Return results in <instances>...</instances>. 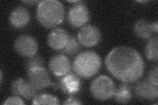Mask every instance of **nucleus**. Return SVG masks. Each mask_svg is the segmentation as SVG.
I'll return each instance as SVG.
<instances>
[{
    "label": "nucleus",
    "instance_id": "obj_1",
    "mask_svg": "<svg viewBox=\"0 0 158 105\" xmlns=\"http://www.w3.org/2000/svg\"><path fill=\"white\" fill-rule=\"evenodd\" d=\"M107 70L123 83H135L144 74L145 64L140 53L128 46L113 49L106 59Z\"/></svg>",
    "mask_w": 158,
    "mask_h": 105
},
{
    "label": "nucleus",
    "instance_id": "obj_2",
    "mask_svg": "<svg viewBox=\"0 0 158 105\" xmlns=\"http://www.w3.org/2000/svg\"><path fill=\"white\" fill-rule=\"evenodd\" d=\"M65 7L56 0H44L40 2L36 10V18L46 28H55L61 24L65 17Z\"/></svg>",
    "mask_w": 158,
    "mask_h": 105
},
{
    "label": "nucleus",
    "instance_id": "obj_3",
    "mask_svg": "<svg viewBox=\"0 0 158 105\" xmlns=\"http://www.w3.org/2000/svg\"><path fill=\"white\" fill-rule=\"evenodd\" d=\"M102 59L93 51H86L78 53L72 64L74 72L83 78H90L100 71Z\"/></svg>",
    "mask_w": 158,
    "mask_h": 105
},
{
    "label": "nucleus",
    "instance_id": "obj_4",
    "mask_svg": "<svg viewBox=\"0 0 158 105\" xmlns=\"http://www.w3.org/2000/svg\"><path fill=\"white\" fill-rule=\"evenodd\" d=\"M90 89L94 98L98 101H105L113 97L115 86L110 77L102 75L92 82Z\"/></svg>",
    "mask_w": 158,
    "mask_h": 105
},
{
    "label": "nucleus",
    "instance_id": "obj_5",
    "mask_svg": "<svg viewBox=\"0 0 158 105\" xmlns=\"http://www.w3.org/2000/svg\"><path fill=\"white\" fill-rule=\"evenodd\" d=\"M90 18L88 9L83 2L78 1L70 8L67 14V21L73 28L85 26Z\"/></svg>",
    "mask_w": 158,
    "mask_h": 105
},
{
    "label": "nucleus",
    "instance_id": "obj_6",
    "mask_svg": "<svg viewBox=\"0 0 158 105\" xmlns=\"http://www.w3.org/2000/svg\"><path fill=\"white\" fill-rule=\"evenodd\" d=\"M14 48L19 55L28 58L36 55L38 50V43L36 39L31 35L22 34L16 39Z\"/></svg>",
    "mask_w": 158,
    "mask_h": 105
},
{
    "label": "nucleus",
    "instance_id": "obj_7",
    "mask_svg": "<svg viewBox=\"0 0 158 105\" xmlns=\"http://www.w3.org/2000/svg\"><path fill=\"white\" fill-rule=\"evenodd\" d=\"M67 95H73L79 92L82 86L81 77L72 71L62 77H59L57 82L53 84Z\"/></svg>",
    "mask_w": 158,
    "mask_h": 105
},
{
    "label": "nucleus",
    "instance_id": "obj_8",
    "mask_svg": "<svg viewBox=\"0 0 158 105\" xmlns=\"http://www.w3.org/2000/svg\"><path fill=\"white\" fill-rule=\"evenodd\" d=\"M133 92L136 97L142 101H153L157 99L158 86L153 85L147 78L138 79L133 86Z\"/></svg>",
    "mask_w": 158,
    "mask_h": 105
},
{
    "label": "nucleus",
    "instance_id": "obj_9",
    "mask_svg": "<svg viewBox=\"0 0 158 105\" xmlns=\"http://www.w3.org/2000/svg\"><path fill=\"white\" fill-rule=\"evenodd\" d=\"M28 82L38 91L53 86L51 77L45 67L32 68L27 72Z\"/></svg>",
    "mask_w": 158,
    "mask_h": 105
},
{
    "label": "nucleus",
    "instance_id": "obj_10",
    "mask_svg": "<svg viewBox=\"0 0 158 105\" xmlns=\"http://www.w3.org/2000/svg\"><path fill=\"white\" fill-rule=\"evenodd\" d=\"M101 32L96 26L92 24L85 25L78 34V39L81 46L91 47L96 46L101 40Z\"/></svg>",
    "mask_w": 158,
    "mask_h": 105
},
{
    "label": "nucleus",
    "instance_id": "obj_11",
    "mask_svg": "<svg viewBox=\"0 0 158 105\" xmlns=\"http://www.w3.org/2000/svg\"><path fill=\"white\" fill-rule=\"evenodd\" d=\"M48 67L51 72L59 78L65 76L71 71L72 64L65 55L59 53L51 57Z\"/></svg>",
    "mask_w": 158,
    "mask_h": 105
},
{
    "label": "nucleus",
    "instance_id": "obj_12",
    "mask_svg": "<svg viewBox=\"0 0 158 105\" xmlns=\"http://www.w3.org/2000/svg\"><path fill=\"white\" fill-rule=\"evenodd\" d=\"M69 38V35L65 29L56 28L49 33L48 37V46L52 49L60 51L65 47Z\"/></svg>",
    "mask_w": 158,
    "mask_h": 105
},
{
    "label": "nucleus",
    "instance_id": "obj_13",
    "mask_svg": "<svg viewBox=\"0 0 158 105\" xmlns=\"http://www.w3.org/2000/svg\"><path fill=\"white\" fill-rule=\"evenodd\" d=\"M31 18L28 10L24 7H18L10 14L9 21L12 26L22 28L28 24Z\"/></svg>",
    "mask_w": 158,
    "mask_h": 105
},
{
    "label": "nucleus",
    "instance_id": "obj_14",
    "mask_svg": "<svg viewBox=\"0 0 158 105\" xmlns=\"http://www.w3.org/2000/svg\"><path fill=\"white\" fill-rule=\"evenodd\" d=\"M113 98L115 101L120 104H127L131 101L132 98V91L129 85L123 83L115 88Z\"/></svg>",
    "mask_w": 158,
    "mask_h": 105
},
{
    "label": "nucleus",
    "instance_id": "obj_15",
    "mask_svg": "<svg viewBox=\"0 0 158 105\" xmlns=\"http://www.w3.org/2000/svg\"><path fill=\"white\" fill-rule=\"evenodd\" d=\"M134 32L138 38L142 39H150L153 32L151 23L145 19L138 20L135 24Z\"/></svg>",
    "mask_w": 158,
    "mask_h": 105
},
{
    "label": "nucleus",
    "instance_id": "obj_16",
    "mask_svg": "<svg viewBox=\"0 0 158 105\" xmlns=\"http://www.w3.org/2000/svg\"><path fill=\"white\" fill-rule=\"evenodd\" d=\"M158 38L157 36L150 38L147 42L145 48L144 53L146 57L150 61L155 62L158 59Z\"/></svg>",
    "mask_w": 158,
    "mask_h": 105
},
{
    "label": "nucleus",
    "instance_id": "obj_17",
    "mask_svg": "<svg viewBox=\"0 0 158 105\" xmlns=\"http://www.w3.org/2000/svg\"><path fill=\"white\" fill-rule=\"evenodd\" d=\"M81 43H79L78 38H77L74 35H69V41L63 49H61L60 52L64 55H67L70 57H73L78 55L79 51H80L81 47Z\"/></svg>",
    "mask_w": 158,
    "mask_h": 105
},
{
    "label": "nucleus",
    "instance_id": "obj_18",
    "mask_svg": "<svg viewBox=\"0 0 158 105\" xmlns=\"http://www.w3.org/2000/svg\"><path fill=\"white\" fill-rule=\"evenodd\" d=\"M38 90L34 87L28 81L21 78L19 86V95L26 99H34L38 94Z\"/></svg>",
    "mask_w": 158,
    "mask_h": 105
},
{
    "label": "nucleus",
    "instance_id": "obj_19",
    "mask_svg": "<svg viewBox=\"0 0 158 105\" xmlns=\"http://www.w3.org/2000/svg\"><path fill=\"white\" fill-rule=\"evenodd\" d=\"M32 104H59V99L51 94L40 93L37 94L32 100Z\"/></svg>",
    "mask_w": 158,
    "mask_h": 105
},
{
    "label": "nucleus",
    "instance_id": "obj_20",
    "mask_svg": "<svg viewBox=\"0 0 158 105\" xmlns=\"http://www.w3.org/2000/svg\"><path fill=\"white\" fill-rule=\"evenodd\" d=\"M39 67H44V61L41 56L38 55L27 58L24 63V68H25L27 72L32 68Z\"/></svg>",
    "mask_w": 158,
    "mask_h": 105
},
{
    "label": "nucleus",
    "instance_id": "obj_21",
    "mask_svg": "<svg viewBox=\"0 0 158 105\" xmlns=\"http://www.w3.org/2000/svg\"><path fill=\"white\" fill-rule=\"evenodd\" d=\"M157 74H158V67L156 65L154 67H153L148 73V80L153 85L156 86H158V79H157Z\"/></svg>",
    "mask_w": 158,
    "mask_h": 105
},
{
    "label": "nucleus",
    "instance_id": "obj_22",
    "mask_svg": "<svg viewBox=\"0 0 158 105\" xmlns=\"http://www.w3.org/2000/svg\"><path fill=\"white\" fill-rule=\"evenodd\" d=\"M3 105H7V104H24V101L21 98H20V96L14 95L13 97H9L6 100H5V101L2 103Z\"/></svg>",
    "mask_w": 158,
    "mask_h": 105
},
{
    "label": "nucleus",
    "instance_id": "obj_23",
    "mask_svg": "<svg viewBox=\"0 0 158 105\" xmlns=\"http://www.w3.org/2000/svg\"><path fill=\"white\" fill-rule=\"evenodd\" d=\"M21 78H19L17 79H15L13 82L11 86V91L13 93L14 95H17V96H20L19 95V83L21 82Z\"/></svg>",
    "mask_w": 158,
    "mask_h": 105
},
{
    "label": "nucleus",
    "instance_id": "obj_24",
    "mask_svg": "<svg viewBox=\"0 0 158 105\" xmlns=\"http://www.w3.org/2000/svg\"><path fill=\"white\" fill-rule=\"evenodd\" d=\"M63 104H67V105H70V104H82V102H81L80 100L77 99L75 97L73 96H70L68 99L65 100V101H64L63 103Z\"/></svg>",
    "mask_w": 158,
    "mask_h": 105
},
{
    "label": "nucleus",
    "instance_id": "obj_25",
    "mask_svg": "<svg viewBox=\"0 0 158 105\" xmlns=\"http://www.w3.org/2000/svg\"><path fill=\"white\" fill-rule=\"evenodd\" d=\"M151 27L152 32H154L155 33H157V30H158V22L157 21L153 22L151 23Z\"/></svg>",
    "mask_w": 158,
    "mask_h": 105
},
{
    "label": "nucleus",
    "instance_id": "obj_26",
    "mask_svg": "<svg viewBox=\"0 0 158 105\" xmlns=\"http://www.w3.org/2000/svg\"><path fill=\"white\" fill-rule=\"evenodd\" d=\"M40 2H39V1H33V0H32V1H23V3H25L27 5H28V6H34V4L39 3Z\"/></svg>",
    "mask_w": 158,
    "mask_h": 105
},
{
    "label": "nucleus",
    "instance_id": "obj_27",
    "mask_svg": "<svg viewBox=\"0 0 158 105\" xmlns=\"http://www.w3.org/2000/svg\"><path fill=\"white\" fill-rule=\"evenodd\" d=\"M0 75H1V83H2V79H3V75H2V72L1 71V73H0Z\"/></svg>",
    "mask_w": 158,
    "mask_h": 105
},
{
    "label": "nucleus",
    "instance_id": "obj_28",
    "mask_svg": "<svg viewBox=\"0 0 158 105\" xmlns=\"http://www.w3.org/2000/svg\"><path fill=\"white\" fill-rule=\"evenodd\" d=\"M138 2H140V3H146V2H148V1H138Z\"/></svg>",
    "mask_w": 158,
    "mask_h": 105
}]
</instances>
